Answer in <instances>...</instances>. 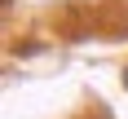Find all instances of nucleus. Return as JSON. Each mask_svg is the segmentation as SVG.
Here are the masks:
<instances>
[{
    "mask_svg": "<svg viewBox=\"0 0 128 119\" xmlns=\"http://www.w3.org/2000/svg\"><path fill=\"white\" fill-rule=\"evenodd\" d=\"M124 88H128V66H124Z\"/></svg>",
    "mask_w": 128,
    "mask_h": 119,
    "instance_id": "obj_1",
    "label": "nucleus"
}]
</instances>
